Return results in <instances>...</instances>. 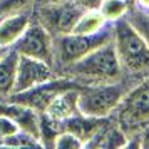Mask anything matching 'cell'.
<instances>
[{
	"label": "cell",
	"mask_w": 149,
	"mask_h": 149,
	"mask_svg": "<svg viewBox=\"0 0 149 149\" xmlns=\"http://www.w3.org/2000/svg\"><path fill=\"white\" fill-rule=\"evenodd\" d=\"M57 75H65L79 86H91L101 82H112L127 75L117 59L112 40L102 44L79 61L57 70Z\"/></svg>",
	"instance_id": "6da1fadb"
},
{
	"label": "cell",
	"mask_w": 149,
	"mask_h": 149,
	"mask_svg": "<svg viewBox=\"0 0 149 149\" xmlns=\"http://www.w3.org/2000/svg\"><path fill=\"white\" fill-rule=\"evenodd\" d=\"M112 44L126 74L139 79L149 75V45L126 17L112 22Z\"/></svg>",
	"instance_id": "7a4b0ae2"
},
{
	"label": "cell",
	"mask_w": 149,
	"mask_h": 149,
	"mask_svg": "<svg viewBox=\"0 0 149 149\" xmlns=\"http://www.w3.org/2000/svg\"><path fill=\"white\" fill-rule=\"evenodd\" d=\"M141 81L134 75H124L122 79L112 82H101L81 86L77 106L82 114L95 116V117H109L119 106L122 97L129 92V89Z\"/></svg>",
	"instance_id": "3957f363"
},
{
	"label": "cell",
	"mask_w": 149,
	"mask_h": 149,
	"mask_svg": "<svg viewBox=\"0 0 149 149\" xmlns=\"http://www.w3.org/2000/svg\"><path fill=\"white\" fill-rule=\"evenodd\" d=\"M114 122L126 132L136 134L149 124V75L142 77L136 86L129 89V92L116 111L111 114Z\"/></svg>",
	"instance_id": "277c9868"
},
{
	"label": "cell",
	"mask_w": 149,
	"mask_h": 149,
	"mask_svg": "<svg viewBox=\"0 0 149 149\" xmlns=\"http://www.w3.org/2000/svg\"><path fill=\"white\" fill-rule=\"evenodd\" d=\"M112 40V22H109L106 27L97 30L94 34H70L59 35L54 39V49H55V62L54 69L57 70L65 67L72 62L79 61L81 57L87 55L94 49L101 47L102 44Z\"/></svg>",
	"instance_id": "5b68a950"
},
{
	"label": "cell",
	"mask_w": 149,
	"mask_h": 149,
	"mask_svg": "<svg viewBox=\"0 0 149 149\" xmlns=\"http://www.w3.org/2000/svg\"><path fill=\"white\" fill-rule=\"evenodd\" d=\"M84 8L74 0H64L55 3H37L32 8V19L40 24L52 37L70 34L82 15Z\"/></svg>",
	"instance_id": "8992f818"
},
{
	"label": "cell",
	"mask_w": 149,
	"mask_h": 149,
	"mask_svg": "<svg viewBox=\"0 0 149 149\" xmlns=\"http://www.w3.org/2000/svg\"><path fill=\"white\" fill-rule=\"evenodd\" d=\"M77 87H81V86L75 81H72L70 77L55 75V77H52V79H49L45 82H40L34 87H29L25 91L10 94L5 101L24 104V106L37 111L39 114H44L59 94L65 92L69 89H77Z\"/></svg>",
	"instance_id": "52a82bcc"
},
{
	"label": "cell",
	"mask_w": 149,
	"mask_h": 149,
	"mask_svg": "<svg viewBox=\"0 0 149 149\" xmlns=\"http://www.w3.org/2000/svg\"><path fill=\"white\" fill-rule=\"evenodd\" d=\"M10 49H14L19 55L39 59V61L47 62L54 67V62H55L54 37L49 34L35 19L30 20L27 29L24 30V34L14 42V45Z\"/></svg>",
	"instance_id": "ba28073f"
},
{
	"label": "cell",
	"mask_w": 149,
	"mask_h": 149,
	"mask_svg": "<svg viewBox=\"0 0 149 149\" xmlns=\"http://www.w3.org/2000/svg\"><path fill=\"white\" fill-rule=\"evenodd\" d=\"M55 75H57L55 69L50 64L39 61V59L20 55L19 57V65H17V77H15L14 92H20V91H25L29 87H34V86L49 81V79H52Z\"/></svg>",
	"instance_id": "9c48e42d"
},
{
	"label": "cell",
	"mask_w": 149,
	"mask_h": 149,
	"mask_svg": "<svg viewBox=\"0 0 149 149\" xmlns=\"http://www.w3.org/2000/svg\"><path fill=\"white\" fill-rule=\"evenodd\" d=\"M0 114L10 117L12 121L17 124V127L20 131L30 132L35 137H39V121H40V114L34 111V109L27 107L24 104H17V102L10 101H0Z\"/></svg>",
	"instance_id": "30bf717a"
},
{
	"label": "cell",
	"mask_w": 149,
	"mask_h": 149,
	"mask_svg": "<svg viewBox=\"0 0 149 149\" xmlns=\"http://www.w3.org/2000/svg\"><path fill=\"white\" fill-rule=\"evenodd\" d=\"M109 117H95V116H87V114H82V112H77V114L61 121L62 131H69V132L75 134L82 141V144H86L89 139H92L101 131L102 126L109 121Z\"/></svg>",
	"instance_id": "8fae6325"
},
{
	"label": "cell",
	"mask_w": 149,
	"mask_h": 149,
	"mask_svg": "<svg viewBox=\"0 0 149 149\" xmlns=\"http://www.w3.org/2000/svg\"><path fill=\"white\" fill-rule=\"evenodd\" d=\"M30 20H32V8L0 19V45L10 49L14 42L24 34Z\"/></svg>",
	"instance_id": "7c38bea8"
},
{
	"label": "cell",
	"mask_w": 149,
	"mask_h": 149,
	"mask_svg": "<svg viewBox=\"0 0 149 149\" xmlns=\"http://www.w3.org/2000/svg\"><path fill=\"white\" fill-rule=\"evenodd\" d=\"M79 89H69L65 92H62L55 97L52 104L47 107L45 114L49 117H52L55 121H64L70 116L81 112L79 111V106H77V97H79Z\"/></svg>",
	"instance_id": "4fadbf2b"
},
{
	"label": "cell",
	"mask_w": 149,
	"mask_h": 149,
	"mask_svg": "<svg viewBox=\"0 0 149 149\" xmlns=\"http://www.w3.org/2000/svg\"><path fill=\"white\" fill-rule=\"evenodd\" d=\"M20 55L14 49H8L0 59V101L7 99L14 92L15 77H17V65Z\"/></svg>",
	"instance_id": "5bb4252c"
},
{
	"label": "cell",
	"mask_w": 149,
	"mask_h": 149,
	"mask_svg": "<svg viewBox=\"0 0 149 149\" xmlns=\"http://www.w3.org/2000/svg\"><path fill=\"white\" fill-rule=\"evenodd\" d=\"M107 24L109 22L99 12V8H89V10L82 12L72 32H75V34H94L97 30H101L102 27H106Z\"/></svg>",
	"instance_id": "9a60e30c"
},
{
	"label": "cell",
	"mask_w": 149,
	"mask_h": 149,
	"mask_svg": "<svg viewBox=\"0 0 149 149\" xmlns=\"http://www.w3.org/2000/svg\"><path fill=\"white\" fill-rule=\"evenodd\" d=\"M62 132V122L55 121L52 117H49L45 112L40 114V121H39V141H40L42 148H54V141Z\"/></svg>",
	"instance_id": "2e32d148"
},
{
	"label": "cell",
	"mask_w": 149,
	"mask_h": 149,
	"mask_svg": "<svg viewBox=\"0 0 149 149\" xmlns=\"http://www.w3.org/2000/svg\"><path fill=\"white\" fill-rule=\"evenodd\" d=\"M124 17H126V20L139 32V35L144 39V42L149 45V14L148 12H144L141 8L131 5L129 10H127V14L124 15Z\"/></svg>",
	"instance_id": "e0dca14e"
},
{
	"label": "cell",
	"mask_w": 149,
	"mask_h": 149,
	"mask_svg": "<svg viewBox=\"0 0 149 149\" xmlns=\"http://www.w3.org/2000/svg\"><path fill=\"white\" fill-rule=\"evenodd\" d=\"M129 7L131 3L127 0H102L97 8L107 22H116L127 14Z\"/></svg>",
	"instance_id": "ac0fdd59"
},
{
	"label": "cell",
	"mask_w": 149,
	"mask_h": 149,
	"mask_svg": "<svg viewBox=\"0 0 149 149\" xmlns=\"http://www.w3.org/2000/svg\"><path fill=\"white\" fill-rule=\"evenodd\" d=\"M0 146H3V148H42L39 137H35L30 132L20 131V129L17 132H14L12 136L2 139Z\"/></svg>",
	"instance_id": "d6986e66"
},
{
	"label": "cell",
	"mask_w": 149,
	"mask_h": 149,
	"mask_svg": "<svg viewBox=\"0 0 149 149\" xmlns=\"http://www.w3.org/2000/svg\"><path fill=\"white\" fill-rule=\"evenodd\" d=\"M35 0H0V19L34 8Z\"/></svg>",
	"instance_id": "ffe728a7"
},
{
	"label": "cell",
	"mask_w": 149,
	"mask_h": 149,
	"mask_svg": "<svg viewBox=\"0 0 149 149\" xmlns=\"http://www.w3.org/2000/svg\"><path fill=\"white\" fill-rule=\"evenodd\" d=\"M54 148H59V149H79V148H84V144H82V141L75 134L69 132V131H62V132H59V136L55 137Z\"/></svg>",
	"instance_id": "44dd1931"
},
{
	"label": "cell",
	"mask_w": 149,
	"mask_h": 149,
	"mask_svg": "<svg viewBox=\"0 0 149 149\" xmlns=\"http://www.w3.org/2000/svg\"><path fill=\"white\" fill-rule=\"evenodd\" d=\"M17 131H19V127H17V124H15L10 117L0 114V141L5 139V137H8V136H12L14 132H17Z\"/></svg>",
	"instance_id": "7402d4cb"
},
{
	"label": "cell",
	"mask_w": 149,
	"mask_h": 149,
	"mask_svg": "<svg viewBox=\"0 0 149 149\" xmlns=\"http://www.w3.org/2000/svg\"><path fill=\"white\" fill-rule=\"evenodd\" d=\"M74 2L77 5H81L84 10H89V8H97L102 0H74Z\"/></svg>",
	"instance_id": "603a6c76"
},
{
	"label": "cell",
	"mask_w": 149,
	"mask_h": 149,
	"mask_svg": "<svg viewBox=\"0 0 149 149\" xmlns=\"http://www.w3.org/2000/svg\"><path fill=\"white\" fill-rule=\"evenodd\" d=\"M139 137H141V148L149 149V124L142 131H139Z\"/></svg>",
	"instance_id": "cb8c5ba5"
},
{
	"label": "cell",
	"mask_w": 149,
	"mask_h": 149,
	"mask_svg": "<svg viewBox=\"0 0 149 149\" xmlns=\"http://www.w3.org/2000/svg\"><path fill=\"white\" fill-rule=\"evenodd\" d=\"M132 5L137 8H141V10H144V12H149V0H134Z\"/></svg>",
	"instance_id": "d4e9b609"
},
{
	"label": "cell",
	"mask_w": 149,
	"mask_h": 149,
	"mask_svg": "<svg viewBox=\"0 0 149 149\" xmlns=\"http://www.w3.org/2000/svg\"><path fill=\"white\" fill-rule=\"evenodd\" d=\"M55 2H64V0H35L34 5H37V3H55Z\"/></svg>",
	"instance_id": "484cf974"
},
{
	"label": "cell",
	"mask_w": 149,
	"mask_h": 149,
	"mask_svg": "<svg viewBox=\"0 0 149 149\" xmlns=\"http://www.w3.org/2000/svg\"><path fill=\"white\" fill-rule=\"evenodd\" d=\"M7 50H8V47H3V45H0V59L3 57V54H5Z\"/></svg>",
	"instance_id": "4316f807"
},
{
	"label": "cell",
	"mask_w": 149,
	"mask_h": 149,
	"mask_svg": "<svg viewBox=\"0 0 149 149\" xmlns=\"http://www.w3.org/2000/svg\"><path fill=\"white\" fill-rule=\"evenodd\" d=\"M127 2H129V3H131V5H132V2H134V0H127Z\"/></svg>",
	"instance_id": "83f0119b"
},
{
	"label": "cell",
	"mask_w": 149,
	"mask_h": 149,
	"mask_svg": "<svg viewBox=\"0 0 149 149\" xmlns=\"http://www.w3.org/2000/svg\"><path fill=\"white\" fill-rule=\"evenodd\" d=\"M148 14H149V12H148Z\"/></svg>",
	"instance_id": "f1b7e54d"
}]
</instances>
